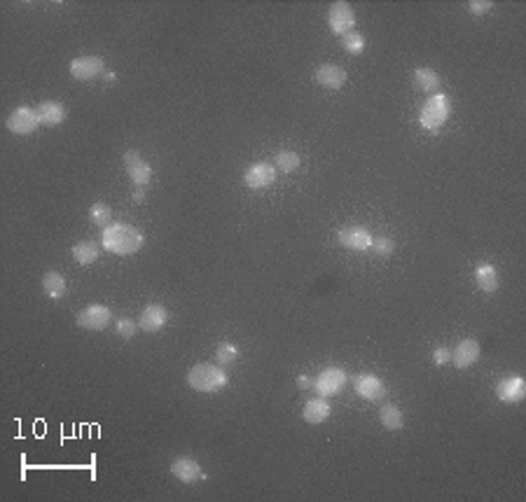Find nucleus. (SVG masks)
I'll return each mask as SVG.
<instances>
[{"label":"nucleus","mask_w":526,"mask_h":502,"mask_svg":"<svg viewBox=\"0 0 526 502\" xmlns=\"http://www.w3.org/2000/svg\"><path fill=\"white\" fill-rule=\"evenodd\" d=\"M104 248L115 255H134L143 248V231L129 222H113L104 229Z\"/></svg>","instance_id":"1"},{"label":"nucleus","mask_w":526,"mask_h":502,"mask_svg":"<svg viewBox=\"0 0 526 502\" xmlns=\"http://www.w3.org/2000/svg\"><path fill=\"white\" fill-rule=\"evenodd\" d=\"M131 199H134L136 203H143V199H145V189H143V187H138L136 192H134V196H131Z\"/></svg>","instance_id":"34"},{"label":"nucleus","mask_w":526,"mask_h":502,"mask_svg":"<svg viewBox=\"0 0 526 502\" xmlns=\"http://www.w3.org/2000/svg\"><path fill=\"white\" fill-rule=\"evenodd\" d=\"M372 248L379 255H384V257H389L391 252H396V243H393V238L389 236H377V241H372Z\"/></svg>","instance_id":"30"},{"label":"nucleus","mask_w":526,"mask_h":502,"mask_svg":"<svg viewBox=\"0 0 526 502\" xmlns=\"http://www.w3.org/2000/svg\"><path fill=\"white\" fill-rule=\"evenodd\" d=\"M70 75L80 79V82H87V79H94L99 75H104L106 72V65L104 59L96 54H87V56H77V59H73L68 65Z\"/></svg>","instance_id":"8"},{"label":"nucleus","mask_w":526,"mask_h":502,"mask_svg":"<svg viewBox=\"0 0 526 502\" xmlns=\"http://www.w3.org/2000/svg\"><path fill=\"white\" fill-rule=\"evenodd\" d=\"M327 24H330V31L334 35H346L353 31L356 26V12L353 7L344 0H337V3H332L330 12H327Z\"/></svg>","instance_id":"5"},{"label":"nucleus","mask_w":526,"mask_h":502,"mask_svg":"<svg viewBox=\"0 0 526 502\" xmlns=\"http://www.w3.org/2000/svg\"><path fill=\"white\" fill-rule=\"evenodd\" d=\"M297 385H299L302 390L313 388V378H309V376H297Z\"/></svg>","instance_id":"33"},{"label":"nucleus","mask_w":526,"mask_h":502,"mask_svg":"<svg viewBox=\"0 0 526 502\" xmlns=\"http://www.w3.org/2000/svg\"><path fill=\"white\" fill-rule=\"evenodd\" d=\"M414 84L419 91H426V94H433L437 91V86H440V77H437V72L433 68H416L414 70Z\"/></svg>","instance_id":"23"},{"label":"nucleus","mask_w":526,"mask_h":502,"mask_svg":"<svg viewBox=\"0 0 526 502\" xmlns=\"http://www.w3.org/2000/svg\"><path fill=\"white\" fill-rule=\"evenodd\" d=\"M171 475L182 484H196V482H201V479H206L201 465L189 456L175 458V461L171 463Z\"/></svg>","instance_id":"10"},{"label":"nucleus","mask_w":526,"mask_h":502,"mask_svg":"<svg viewBox=\"0 0 526 502\" xmlns=\"http://www.w3.org/2000/svg\"><path fill=\"white\" fill-rule=\"evenodd\" d=\"M330 402H325L323 397H313L309 399V402L304 404L302 409V418L306 420V423L311 425H318V423H325L327 418H330Z\"/></svg>","instance_id":"18"},{"label":"nucleus","mask_w":526,"mask_h":502,"mask_svg":"<svg viewBox=\"0 0 526 502\" xmlns=\"http://www.w3.org/2000/svg\"><path fill=\"white\" fill-rule=\"evenodd\" d=\"M35 110H38L40 124H45V127H58V124H63V120H65V108L63 103H58V101H42Z\"/></svg>","instance_id":"19"},{"label":"nucleus","mask_w":526,"mask_h":502,"mask_svg":"<svg viewBox=\"0 0 526 502\" xmlns=\"http://www.w3.org/2000/svg\"><path fill=\"white\" fill-rule=\"evenodd\" d=\"M496 395L508 404H520L526 395V383L522 376H506L496 385Z\"/></svg>","instance_id":"14"},{"label":"nucleus","mask_w":526,"mask_h":502,"mask_svg":"<svg viewBox=\"0 0 526 502\" xmlns=\"http://www.w3.org/2000/svg\"><path fill=\"white\" fill-rule=\"evenodd\" d=\"M276 169L279 171H283V173H292V171H297V166H299V155L297 152H279L276 155Z\"/></svg>","instance_id":"27"},{"label":"nucleus","mask_w":526,"mask_h":502,"mask_svg":"<svg viewBox=\"0 0 526 502\" xmlns=\"http://www.w3.org/2000/svg\"><path fill=\"white\" fill-rule=\"evenodd\" d=\"M356 392L363 399H370V402H377L386 395V385L379 376L375 374H361L356 376Z\"/></svg>","instance_id":"16"},{"label":"nucleus","mask_w":526,"mask_h":502,"mask_svg":"<svg viewBox=\"0 0 526 502\" xmlns=\"http://www.w3.org/2000/svg\"><path fill=\"white\" fill-rule=\"evenodd\" d=\"M89 220L92 224H96V227H108V224H113V210L108 203H94L89 208Z\"/></svg>","instance_id":"25"},{"label":"nucleus","mask_w":526,"mask_h":502,"mask_svg":"<svg viewBox=\"0 0 526 502\" xmlns=\"http://www.w3.org/2000/svg\"><path fill=\"white\" fill-rule=\"evenodd\" d=\"M433 362L437 367H444L451 362V348H444V346H437L433 351Z\"/></svg>","instance_id":"32"},{"label":"nucleus","mask_w":526,"mask_h":502,"mask_svg":"<svg viewBox=\"0 0 526 502\" xmlns=\"http://www.w3.org/2000/svg\"><path fill=\"white\" fill-rule=\"evenodd\" d=\"M124 169H127L129 178L134 180L136 187H145L152 180V169L150 164L145 162V159L138 155L136 150H129L127 155H124Z\"/></svg>","instance_id":"9"},{"label":"nucleus","mask_w":526,"mask_h":502,"mask_svg":"<svg viewBox=\"0 0 526 502\" xmlns=\"http://www.w3.org/2000/svg\"><path fill=\"white\" fill-rule=\"evenodd\" d=\"M477 358H480V344L475 339L458 341L456 348L451 351V362H454L456 369H468L477 362Z\"/></svg>","instance_id":"17"},{"label":"nucleus","mask_w":526,"mask_h":502,"mask_svg":"<svg viewBox=\"0 0 526 502\" xmlns=\"http://www.w3.org/2000/svg\"><path fill=\"white\" fill-rule=\"evenodd\" d=\"M337 241H339V245H344V248H349V250H368V248H372V234L365 227H358V224H353V227H344V229H339L337 231Z\"/></svg>","instance_id":"11"},{"label":"nucleus","mask_w":526,"mask_h":502,"mask_svg":"<svg viewBox=\"0 0 526 502\" xmlns=\"http://www.w3.org/2000/svg\"><path fill=\"white\" fill-rule=\"evenodd\" d=\"M379 420H382V425L391 432H396L405 425L403 411H400L396 404H384L382 409H379Z\"/></svg>","instance_id":"24"},{"label":"nucleus","mask_w":526,"mask_h":502,"mask_svg":"<svg viewBox=\"0 0 526 502\" xmlns=\"http://www.w3.org/2000/svg\"><path fill=\"white\" fill-rule=\"evenodd\" d=\"M187 383L196 392H218L227 385V372L218 365L201 362V365H194L187 372Z\"/></svg>","instance_id":"2"},{"label":"nucleus","mask_w":526,"mask_h":502,"mask_svg":"<svg viewBox=\"0 0 526 502\" xmlns=\"http://www.w3.org/2000/svg\"><path fill=\"white\" fill-rule=\"evenodd\" d=\"M111 323H113V311L104 307V304H89V307L77 314V327H82V330L101 332Z\"/></svg>","instance_id":"4"},{"label":"nucleus","mask_w":526,"mask_h":502,"mask_svg":"<svg viewBox=\"0 0 526 502\" xmlns=\"http://www.w3.org/2000/svg\"><path fill=\"white\" fill-rule=\"evenodd\" d=\"M475 283H477L482 292L491 295L499 290V273H496V269L491 264H480L475 269Z\"/></svg>","instance_id":"21"},{"label":"nucleus","mask_w":526,"mask_h":502,"mask_svg":"<svg viewBox=\"0 0 526 502\" xmlns=\"http://www.w3.org/2000/svg\"><path fill=\"white\" fill-rule=\"evenodd\" d=\"M449 115H451L449 98L444 96V94H433V96L421 105L419 124L426 131H437V129H442L444 122L449 120Z\"/></svg>","instance_id":"3"},{"label":"nucleus","mask_w":526,"mask_h":502,"mask_svg":"<svg viewBox=\"0 0 526 502\" xmlns=\"http://www.w3.org/2000/svg\"><path fill=\"white\" fill-rule=\"evenodd\" d=\"M215 360L218 365H234L239 360V348L234 344H220L215 351Z\"/></svg>","instance_id":"28"},{"label":"nucleus","mask_w":526,"mask_h":502,"mask_svg":"<svg viewBox=\"0 0 526 502\" xmlns=\"http://www.w3.org/2000/svg\"><path fill=\"white\" fill-rule=\"evenodd\" d=\"M104 79H106V82H115L117 75H115V72H111V70H106V72H104Z\"/></svg>","instance_id":"35"},{"label":"nucleus","mask_w":526,"mask_h":502,"mask_svg":"<svg viewBox=\"0 0 526 502\" xmlns=\"http://www.w3.org/2000/svg\"><path fill=\"white\" fill-rule=\"evenodd\" d=\"M342 45H344V49L349 54H363L365 52V38L358 31H351L346 35H342Z\"/></svg>","instance_id":"26"},{"label":"nucleus","mask_w":526,"mask_h":502,"mask_svg":"<svg viewBox=\"0 0 526 502\" xmlns=\"http://www.w3.org/2000/svg\"><path fill=\"white\" fill-rule=\"evenodd\" d=\"M276 180V166L267 164V162H258L253 164L251 169L244 173V183L251 189H265Z\"/></svg>","instance_id":"13"},{"label":"nucleus","mask_w":526,"mask_h":502,"mask_svg":"<svg viewBox=\"0 0 526 502\" xmlns=\"http://www.w3.org/2000/svg\"><path fill=\"white\" fill-rule=\"evenodd\" d=\"M115 330H117V334H120L122 339H131V337L136 334L138 325H136L131 318H120V320L115 323Z\"/></svg>","instance_id":"29"},{"label":"nucleus","mask_w":526,"mask_h":502,"mask_svg":"<svg viewBox=\"0 0 526 502\" xmlns=\"http://www.w3.org/2000/svg\"><path fill=\"white\" fill-rule=\"evenodd\" d=\"M99 255H101V250L94 241H80V243L73 245V259H75L80 266L94 264V262L99 259Z\"/></svg>","instance_id":"22"},{"label":"nucleus","mask_w":526,"mask_h":502,"mask_svg":"<svg viewBox=\"0 0 526 502\" xmlns=\"http://www.w3.org/2000/svg\"><path fill=\"white\" fill-rule=\"evenodd\" d=\"M5 124H7V129L12 131V134L28 136V134H33V131L40 127L38 110H33V108H28V105H21V108H17V110L10 112V117H7Z\"/></svg>","instance_id":"7"},{"label":"nucleus","mask_w":526,"mask_h":502,"mask_svg":"<svg viewBox=\"0 0 526 502\" xmlns=\"http://www.w3.org/2000/svg\"><path fill=\"white\" fill-rule=\"evenodd\" d=\"M42 292H45L49 300H63L65 292H68L65 278L58 271H47L42 276Z\"/></svg>","instance_id":"20"},{"label":"nucleus","mask_w":526,"mask_h":502,"mask_svg":"<svg viewBox=\"0 0 526 502\" xmlns=\"http://www.w3.org/2000/svg\"><path fill=\"white\" fill-rule=\"evenodd\" d=\"M346 385V372L342 367H327L316 378H313V388L318 390L320 397H332L344 390Z\"/></svg>","instance_id":"6"},{"label":"nucleus","mask_w":526,"mask_h":502,"mask_svg":"<svg viewBox=\"0 0 526 502\" xmlns=\"http://www.w3.org/2000/svg\"><path fill=\"white\" fill-rule=\"evenodd\" d=\"M316 82L320 86H325V89H342V86L346 84V70L342 68V65H334V63H323L316 68Z\"/></svg>","instance_id":"15"},{"label":"nucleus","mask_w":526,"mask_h":502,"mask_svg":"<svg viewBox=\"0 0 526 502\" xmlns=\"http://www.w3.org/2000/svg\"><path fill=\"white\" fill-rule=\"evenodd\" d=\"M468 10H470V14H475V17H480V14L491 12L494 3L491 0H470V3H468Z\"/></svg>","instance_id":"31"},{"label":"nucleus","mask_w":526,"mask_h":502,"mask_svg":"<svg viewBox=\"0 0 526 502\" xmlns=\"http://www.w3.org/2000/svg\"><path fill=\"white\" fill-rule=\"evenodd\" d=\"M169 323V311L162 304H150V307L143 309L141 318H138V330H143L145 334H155L162 327Z\"/></svg>","instance_id":"12"}]
</instances>
